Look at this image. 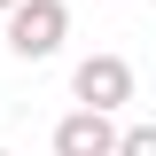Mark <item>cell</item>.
<instances>
[{"mask_svg": "<svg viewBox=\"0 0 156 156\" xmlns=\"http://www.w3.org/2000/svg\"><path fill=\"white\" fill-rule=\"evenodd\" d=\"M62 39H70V0H16L8 8V55L16 62L62 55Z\"/></svg>", "mask_w": 156, "mask_h": 156, "instance_id": "1", "label": "cell"}, {"mask_svg": "<svg viewBox=\"0 0 156 156\" xmlns=\"http://www.w3.org/2000/svg\"><path fill=\"white\" fill-rule=\"evenodd\" d=\"M133 86H140L133 62L109 55V47H101V55H86V62L70 70V101H78V109H94V117H117L125 101H133Z\"/></svg>", "mask_w": 156, "mask_h": 156, "instance_id": "2", "label": "cell"}, {"mask_svg": "<svg viewBox=\"0 0 156 156\" xmlns=\"http://www.w3.org/2000/svg\"><path fill=\"white\" fill-rule=\"evenodd\" d=\"M109 156H156V125H125Z\"/></svg>", "mask_w": 156, "mask_h": 156, "instance_id": "4", "label": "cell"}, {"mask_svg": "<svg viewBox=\"0 0 156 156\" xmlns=\"http://www.w3.org/2000/svg\"><path fill=\"white\" fill-rule=\"evenodd\" d=\"M8 8H16V0H0V16H8Z\"/></svg>", "mask_w": 156, "mask_h": 156, "instance_id": "5", "label": "cell"}, {"mask_svg": "<svg viewBox=\"0 0 156 156\" xmlns=\"http://www.w3.org/2000/svg\"><path fill=\"white\" fill-rule=\"evenodd\" d=\"M109 148H117V125L94 117V109H70L55 125V156H109Z\"/></svg>", "mask_w": 156, "mask_h": 156, "instance_id": "3", "label": "cell"}, {"mask_svg": "<svg viewBox=\"0 0 156 156\" xmlns=\"http://www.w3.org/2000/svg\"><path fill=\"white\" fill-rule=\"evenodd\" d=\"M0 156H8V148H0Z\"/></svg>", "mask_w": 156, "mask_h": 156, "instance_id": "6", "label": "cell"}]
</instances>
